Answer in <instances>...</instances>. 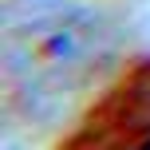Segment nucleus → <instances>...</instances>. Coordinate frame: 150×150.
I'll return each instance as SVG.
<instances>
[{"label":"nucleus","mask_w":150,"mask_h":150,"mask_svg":"<svg viewBox=\"0 0 150 150\" xmlns=\"http://www.w3.org/2000/svg\"><path fill=\"white\" fill-rule=\"evenodd\" d=\"M99 20L67 0H12L4 12V63L28 87H67L99 55Z\"/></svg>","instance_id":"f257e3e1"}]
</instances>
